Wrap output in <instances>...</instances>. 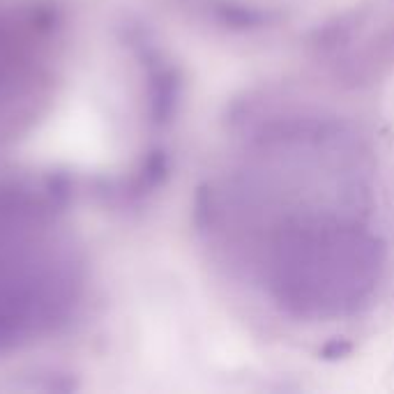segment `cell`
<instances>
[{
    "label": "cell",
    "instance_id": "7a4b0ae2",
    "mask_svg": "<svg viewBox=\"0 0 394 394\" xmlns=\"http://www.w3.org/2000/svg\"><path fill=\"white\" fill-rule=\"evenodd\" d=\"M58 26L32 3L0 0V145L19 136L51 95Z\"/></svg>",
    "mask_w": 394,
    "mask_h": 394
},
{
    "label": "cell",
    "instance_id": "3957f363",
    "mask_svg": "<svg viewBox=\"0 0 394 394\" xmlns=\"http://www.w3.org/2000/svg\"><path fill=\"white\" fill-rule=\"evenodd\" d=\"M350 353V344L344 341V339H332V341L323 348V357L325 359H337V357H344Z\"/></svg>",
    "mask_w": 394,
    "mask_h": 394
},
{
    "label": "cell",
    "instance_id": "6da1fadb",
    "mask_svg": "<svg viewBox=\"0 0 394 394\" xmlns=\"http://www.w3.org/2000/svg\"><path fill=\"white\" fill-rule=\"evenodd\" d=\"M81 293V256L41 200L0 191V350L21 348L67 321Z\"/></svg>",
    "mask_w": 394,
    "mask_h": 394
}]
</instances>
